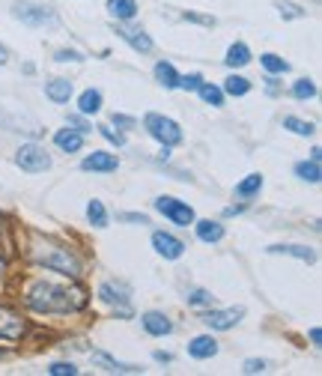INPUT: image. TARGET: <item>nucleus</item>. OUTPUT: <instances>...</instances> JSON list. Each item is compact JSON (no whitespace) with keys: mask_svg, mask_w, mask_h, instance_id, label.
<instances>
[{"mask_svg":"<svg viewBox=\"0 0 322 376\" xmlns=\"http://www.w3.org/2000/svg\"><path fill=\"white\" fill-rule=\"evenodd\" d=\"M266 371H269V362H266V358H247V362L242 364V373H247V376L266 373Z\"/></svg>","mask_w":322,"mask_h":376,"instance_id":"nucleus-38","label":"nucleus"},{"mask_svg":"<svg viewBox=\"0 0 322 376\" xmlns=\"http://www.w3.org/2000/svg\"><path fill=\"white\" fill-rule=\"evenodd\" d=\"M117 167H120L117 155H113V152H102V150H93L84 161H81V170H87V174H113Z\"/></svg>","mask_w":322,"mask_h":376,"instance_id":"nucleus-13","label":"nucleus"},{"mask_svg":"<svg viewBox=\"0 0 322 376\" xmlns=\"http://www.w3.org/2000/svg\"><path fill=\"white\" fill-rule=\"evenodd\" d=\"M227 69H245L247 63H251V48L245 42H233L227 48V57H224Z\"/></svg>","mask_w":322,"mask_h":376,"instance_id":"nucleus-23","label":"nucleus"},{"mask_svg":"<svg viewBox=\"0 0 322 376\" xmlns=\"http://www.w3.org/2000/svg\"><path fill=\"white\" fill-rule=\"evenodd\" d=\"M269 254H284V257H295L301 263H317V251L308 248V245H271L266 248Z\"/></svg>","mask_w":322,"mask_h":376,"instance_id":"nucleus-19","label":"nucleus"},{"mask_svg":"<svg viewBox=\"0 0 322 376\" xmlns=\"http://www.w3.org/2000/svg\"><path fill=\"white\" fill-rule=\"evenodd\" d=\"M15 165H18L24 174L36 176V174H45V170H51V155L42 144H24L18 152H15Z\"/></svg>","mask_w":322,"mask_h":376,"instance_id":"nucleus-4","label":"nucleus"},{"mask_svg":"<svg viewBox=\"0 0 322 376\" xmlns=\"http://www.w3.org/2000/svg\"><path fill=\"white\" fill-rule=\"evenodd\" d=\"M24 257L30 260L33 266L45 269V272H54L66 278V281H81L84 278V263L69 245L51 239V236L42 233H30L27 248H24Z\"/></svg>","mask_w":322,"mask_h":376,"instance_id":"nucleus-2","label":"nucleus"},{"mask_svg":"<svg viewBox=\"0 0 322 376\" xmlns=\"http://www.w3.org/2000/svg\"><path fill=\"white\" fill-rule=\"evenodd\" d=\"M140 325H144V332L150 338H167V334H173V320L164 310H146L140 317Z\"/></svg>","mask_w":322,"mask_h":376,"instance_id":"nucleus-12","label":"nucleus"},{"mask_svg":"<svg viewBox=\"0 0 322 376\" xmlns=\"http://www.w3.org/2000/svg\"><path fill=\"white\" fill-rule=\"evenodd\" d=\"M224 96H236V99H242V96H247L251 93V81H247L245 75H239V72L233 69V75H227V81H224Z\"/></svg>","mask_w":322,"mask_h":376,"instance_id":"nucleus-25","label":"nucleus"},{"mask_svg":"<svg viewBox=\"0 0 322 376\" xmlns=\"http://www.w3.org/2000/svg\"><path fill=\"white\" fill-rule=\"evenodd\" d=\"M87 221L93 224V227H107V209H105V203L102 200H90L87 203Z\"/></svg>","mask_w":322,"mask_h":376,"instance_id":"nucleus-30","label":"nucleus"},{"mask_svg":"<svg viewBox=\"0 0 322 376\" xmlns=\"http://www.w3.org/2000/svg\"><path fill=\"white\" fill-rule=\"evenodd\" d=\"M3 355H6V353H3V349H0V358H3Z\"/></svg>","mask_w":322,"mask_h":376,"instance_id":"nucleus-49","label":"nucleus"},{"mask_svg":"<svg viewBox=\"0 0 322 376\" xmlns=\"http://www.w3.org/2000/svg\"><path fill=\"white\" fill-rule=\"evenodd\" d=\"M197 96H200L206 105H212V108H224V90L218 84H212V81H203V84L197 87Z\"/></svg>","mask_w":322,"mask_h":376,"instance_id":"nucleus-26","label":"nucleus"},{"mask_svg":"<svg viewBox=\"0 0 322 376\" xmlns=\"http://www.w3.org/2000/svg\"><path fill=\"white\" fill-rule=\"evenodd\" d=\"M278 10L284 18H304V10H299V6H293V3H280Z\"/></svg>","mask_w":322,"mask_h":376,"instance_id":"nucleus-42","label":"nucleus"},{"mask_svg":"<svg viewBox=\"0 0 322 376\" xmlns=\"http://www.w3.org/2000/svg\"><path fill=\"white\" fill-rule=\"evenodd\" d=\"M48 373L51 376H78V367L72 362H54L51 367H48Z\"/></svg>","mask_w":322,"mask_h":376,"instance_id":"nucleus-39","label":"nucleus"},{"mask_svg":"<svg viewBox=\"0 0 322 376\" xmlns=\"http://www.w3.org/2000/svg\"><path fill=\"white\" fill-rule=\"evenodd\" d=\"M117 221L131 224V227H144V224H150V215H144V212H117Z\"/></svg>","mask_w":322,"mask_h":376,"instance_id":"nucleus-34","label":"nucleus"},{"mask_svg":"<svg viewBox=\"0 0 322 376\" xmlns=\"http://www.w3.org/2000/svg\"><path fill=\"white\" fill-rule=\"evenodd\" d=\"M117 36L126 42L131 51H137V54H150L152 51V39H150V33H146L144 27H126L122 21H117Z\"/></svg>","mask_w":322,"mask_h":376,"instance_id":"nucleus-11","label":"nucleus"},{"mask_svg":"<svg viewBox=\"0 0 322 376\" xmlns=\"http://www.w3.org/2000/svg\"><path fill=\"white\" fill-rule=\"evenodd\" d=\"M144 129H146V135L152 137V141H159L161 146H179L183 144V129H179V122L176 120H170V117H164V113H146L144 117Z\"/></svg>","mask_w":322,"mask_h":376,"instance_id":"nucleus-3","label":"nucleus"},{"mask_svg":"<svg viewBox=\"0 0 322 376\" xmlns=\"http://www.w3.org/2000/svg\"><path fill=\"white\" fill-rule=\"evenodd\" d=\"M105 10L113 21H135L140 6H137V0H107Z\"/></svg>","mask_w":322,"mask_h":376,"instance_id":"nucleus-18","label":"nucleus"},{"mask_svg":"<svg viewBox=\"0 0 322 376\" xmlns=\"http://www.w3.org/2000/svg\"><path fill=\"white\" fill-rule=\"evenodd\" d=\"M54 146L60 152H81L84 150V135L78 132V129H72V126H66V129H60V132L54 135Z\"/></svg>","mask_w":322,"mask_h":376,"instance_id":"nucleus-16","label":"nucleus"},{"mask_svg":"<svg viewBox=\"0 0 322 376\" xmlns=\"http://www.w3.org/2000/svg\"><path fill=\"white\" fill-rule=\"evenodd\" d=\"M218 340L212 338V334H197V338L188 340V355L194 358V362H209V358L218 355Z\"/></svg>","mask_w":322,"mask_h":376,"instance_id":"nucleus-14","label":"nucleus"},{"mask_svg":"<svg viewBox=\"0 0 322 376\" xmlns=\"http://www.w3.org/2000/svg\"><path fill=\"white\" fill-rule=\"evenodd\" d=\"M152 75H155V81H159L164 90H179V72H176L173 63L159 60V63H155V69H152Z\"/></svg>","mask_w":322,"mask_h":376,"instance_id":"nucleus-22","label":"nucleus"},{"mask_svg":"<svg viewBox=\"0 0 322 376\" xmlns=\"http://www.w3.org/2000/svg\"><path fill=\"white\" fill-rule=\"evenodd\" d=\"M194 233H197V239L200 242L215 245V242L224 239V224L212 221V218H194Z\"/></svg>","mask_w":322,"mask_h":376,"instance_id":"nucleus-17","label":"nucleus"},{"mask_svg":"<svg viewBox=\"0 0 322 376\" xmlns=\"http://www.w3.org/2000/svg\"><path fill=\"white\" fill-rule=\"evenodd\" d=\"M12 15H15V18H18L21 24H27V27H45V24H57L54 10H48V6H39V3H27V0L15 3V6H12Z\"/></svg>","mask_w":322,"mask_h":376,"instance_id":"nucleus-9","label":"nucleus"},{"mask_svg":"<svg viewBox=\"0 0 322 376\" xmlns=\"http://www.w3.org/2000/svg\"><path fill=\"white\" fill-rule=\"evenodd\" d=\"M57 63H84V54L75 51V48H60V51L54 54Z\"/></svg>","mask_w":322,"mask_h":376,"instance_id":"nucleus-36","label":"nucleus"},{"mask_svg":"<svg viewBox=\"0 0 322 376\" xmlns=\"http://www.w3.org/2000/svg\"><path fill=\"white\" fill-rule=\"evenodd\" d=\"M155 212H161L164 218H167L170 224H176V227H188V224H194V209L188 206L185 200H179V198H167V194H161V198H155Z\"/></svg>","mask_w":322,"mask_h":376,"instance_id":"nucleus-8","label":"nucleus"},{"mask_svg":"<svg viewBox=\"0 0 322 376\" xmlns=\"http://www.w3.org/2000/svg\"><path fill=\"white\" fill-rule=\"evenodd\" d=\"M102 111V90L90 87L84 93L78 96V113H84V117H96V113Z\"/></svg>","mask_w":322,"mask_h":376,"instance_id":"nucleus-21","label":"nucleus"},{"mask_svg":"<svg viewBox=\"0 0 322 376\" xmlns=\"http://www.w3.org/2000/svg\"><path fill=\"white\" fill-rule=\"evenodd\" d=\"M66 122H69L72 129H78L81 135H90V132H93V126H90V122H87L84 113H69V120H66Z\"/></svg>","mask_w":322,"mask_h":376,"instance_id":"nucleus-40","label":"nucleus"},{"mask_svg":"<svg viewBox=\"0 0 322 376\" xmlns=\"http://www.w3.org/2000/svg\"><path fill=\"white\" fill-rule=\"evenodd\" d=\"M96 129H98V135H102L111 146H117V150H122V146H126V132H120L117 126H111V122H102V126H96Z\"/></svg>","mask_w":322,"mask_h":376,"instance_id":"nucleus-32","label":"nucleus"},{"mask_svg":"<svg viewBox=\"0 0 322 376\" xmlns=\"http://www.w3.org/2000/svg\"><path fill=\"white\" fill-rule=\"evenodd\" d=\"M27 332H30V323L21 310H15L10 305H0V340L18 343L27 338Z\"/></svg>","mask_w":322,"mask_h":376,"instance_id":"nucleus-5","label":"nucleus"},{"mask_svg":"<svg viewBox=\"0 0 322 376\" xmlns=\"http://www.w3.org/2000/svg\"><path fill=\"white\" fill-rule=\"evenodd\" d=\"M183 21H191V24H203V27H215V18L212 15H197V12H185Z\"/></svg>","mask_w":322,"mask_h":376,"instance_id":"nucleus-41","label":"nucleus"},{"mask_svg":"<svg viewBox=\"0 0 322 376\" xmlns=\"http://www.w3.org/2000/svg\"><path fill=\"white\" fill-rule=\"evenodd\" d=\"M21 305L39 317H69L81 314L90 305V293L81 281L57 284L45 278H30L21 287Z\"/></svg>","mask_w":322,"mask_h":376,"instance_id":"nucleus-1","label":"nucleus"},{"mask_svg":"<svg viewBox=\"0 0 322 376\" xmlns=\"http://www.w3.org/2000/svg\"><path fill=\"white\" fill-rule=\"evenodd\" d=\"M290 96H293V99H299V102L317 99V84H313L310 78H299V81L293 84V90H290Z\"/></svg>","mask_w":322,"mask_h":376,"instance_id":"nucleus-31","label":"nucleus"},{"mask_svg":"<svg viewBox=\"0 0 322 376\" xmlns=\"http://www.w3.org/2000/svg\"><path fill=\"white\" fill-rule=\"evenodd\" d=\"M295 176L304 179V183H310V185H317L319 179H322V167H319V161H313V159L299 161V165H295Z\"/></svg>","mask_w":322,"mask_h":376,"instance_id":"nucleus-28","label":"nucleus"},{"mask_svg":"<svg viewBox=\"0 0 322 376\" xmlns=\"http://www.w3.org/2000/svg\"><path fill=\"white\" fill-rule=\"evenodd\" d=\"M266 90H269V96H278V93H280L278 75H266Z\"/></svg>","mask_w":322,"mask_h":376,"instance_id":"nucleus-43","label":"nucleus"},{"mask_svg":"<svg viewBox=\"0 0 322 376\" xmlns=\"http://www.w3.org/2000/svg\"><path fill=\"white\" fill-rule=\"evenodd\" d=\"M98 299L117 310V317H131V287L122 281H102L98 284Z\"/></svg>","mask_w":322,"mask_h":376,"instance_id":"nucleus-6","label":"nucleus"},{"mask_svg":"<svg viewBox=\"0 0 322 376\" xmlns=\"http://www.w3.org/2000/svg\"><path fill=\"white\" fill-rule=\"evenodd\" d=\"M239 212H245V203H236V206H227V209H224V218H233V215H239Z\"/></svg>","mask_w":322,"mask_h":376,"instance_id":"nucleus-46","label":"nucleus"},{"mask_svg":"<svg viewBox=\"0 0 322 376\" xmlns=\"http://www.w3.org/2000/svg\"><path fill=\"white\" fill-rule=\"evenodd\" d=\"M203 84V75L200 72H188V75H179V90L185 93H197V87Z\"/></svg>","mask_w":322,"mask_h":376,"instance_id":"nucleus-35","label":"nucleus"},{"mask_svg":"<svg viewBox=\"0 0 322 376\" xmlns=\"http://www.w3.org/2000/svg\"><path fill=\"white\" fill-rule=\"evenodd\" d=\"M6 60H10V51H6V48L0 45V66H6Z\"/></svg>","mask_w":322,"mask_h":376,"instance_id":"nucleus-47","label":"nucleus"},{"mask_svg":"<svg viewBox=\"0 0 322 376\" xmlns=\"http://www.w3.org/2000/svg\"><path fill=\"white\" fill-rule=\"evenodd\" d=\"M45 96L51 99L54 105H69L72 99V81L69 78H54L45 84Z\"/></svg>","mask_w":322,"mask_h":376,"instance_id":"nucleus-20","label":"nucleus"},{"mask_svg":"<svg viewBox=\"0 0 322 376\" xmlns=\"http://www.w3.org/2000/svg\"><path fill=\"white\" fill-rule=\"evenodd\" d=\"M185 301H188L191 308H212V305H215V296H212L209 290H200V287H197V290H188V293H185Z\"/></svg>","mask_w":322,"mask_h":376,"instance_id":"nucleus-33","label":"nucleus"},{"mask_svg":"<svg viewBox=\"0 0 322 376\" xmlns=\"http://www.w3.org/2000/svg\"><path fill=\"white\" fill-rule=\"evenodd\" d=\"M242 317H245V308H215L212 305L200 314V323L212 332H230L242 323Z\"/></svg>","mask_w":322,"mask_h":376,"instance_id":"nucleus-7","label":"nucleus"},{"mask_svg":"<svg viewBox=\"0 0 322 376\" xmlns=\"http://www.w3.org/2000/svg\"><path fill=\"white\" fill-rule=\"evenodd\" d=\"M111 126H117L120 132H131V129H137V120L129 117V113H113V117H111Z\"/></svg>","mask_w":322,"mask_h":376,"instance_id":"nucleus-37","label":"nucleus"},{"mask_svg":"<svg viewBox=\"0 0 322 376\" xmlns=\"http://www.w3.org/2000/svg\"><path fill=\"white\" fill-rule=\"evenodd\" d=\"M260 66L266 69V75H286V72H290V63L280 54H271V51L260 57Z\"/></svg>","mask_w":322,"mask_h":376,"instance_id":"nucleus-27","label":"nucleus"},{"mask_svg":"<svg viewBox=\"0 0 322 376\" xmlns=\"http://www.w3.org/2000/svg\"><path fill=\"white\" fill-rule=\"evenodd\" d=\"M90 358H93V364L98 367V371H105V373H144V367L117 362V358L107 355V353H90Z\"/></svg>","mask_w":322,"mask_h":376,"instance_id":"nucleus-15","label":"nucleus"},{"mask_svg":"<svg viewBox=\"0 0 322 376\" xmlns=\"http://www.w3.org/2000/svg\"><path fill=\"white\" fill-rule=\"evenodd\" d=\"M152 358H155L159 364H170V362H173V355H170V353H164V349H155Z\"/></svg>","mask_w":322,"mask_h":376,"instance_id":"nucleus-44","label":"nucleus"},{"mask_svg":"<svg viewBox=\"0 0 322 376\" xmlns=\"http://www.w3.org/2000/svg\"><path fill=\"white\" fill-rule=\"evenodd\" d=\"M310 159H313V161L322 159V150H319V146H313V150H310Z\"/></svg>","mask_w":322,"mask_h":376,"instance_id":"nucleus-48","label":"nucleus"},{"mask_svg":"<svg viewBox=\"0 0 322 376\" xmlns=\"http://www.w3.org/2000/svg\"><path fill=\"white\" fill-rule=\"evenodd\" d=\"M284 129H290L293 135H299V137H313L317 135V126L308 120H301V117H284Z\"/></svg>","mask_w":322,"mask_h":376,"instance_id":"nucleus-29","label":"nucleus"},{"mask_svg":"<svg viewBox=\"0 0 322 376\" xmlns=\"http://www.w3.org/2000/svg\"><path fill=\"white\" fill-rule=\"evenodd\" d=\"M310 343H313V347H322V332H319V325H313V329H310Z\"/></svg>","mask_w":322,"mask_h":376,"instance_id":"nucleus-45","label":"nucleus"},{"mask_svg":"<svg viewBox=\"0 0 322 376\" xmlns=\"http://www.w3.org/2000/svg\"><path fill=\"white\" fill-rule=\"evenodd\" d=\"M260 191H263V176L260 174H247L242 183H236V198L239 200H251V198H257Z\"/></svg>","mask_w":322,"mask_h":376,"instance_id":"nucleus-24","label":"nucleus"},{"mask_svg":"<svg viewBox=\"0 0 322 376\" xmlns=\"http://www.w3.org/2000/svg\"><path fill=\"white\" fill-rule=\"evenodd\" d=\"M152 248H155V254L164 257V260H179L185 254V242L179 239V236L167 233V230H155L152 233Z\"/></svg>","mask_w":322,"mask_h":376,"instance_id":"nucleus-10","label":"nucleus"}]
</instances>
